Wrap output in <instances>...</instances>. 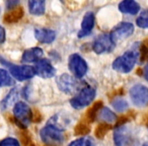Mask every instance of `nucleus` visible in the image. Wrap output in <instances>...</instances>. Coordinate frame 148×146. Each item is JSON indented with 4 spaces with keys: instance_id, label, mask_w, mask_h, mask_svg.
Returning a JSON list of instances; mask_svg holds the SVG:
<instances>
[{
    "instance_id": "nucleus-1",
    "label": "nucleus",
    "mask_w": 148,
    "mask_h": 146,
    "mask_svg": "<svg viewBox=\"0 0 148 146\" xmlns=\"http://www.w3.org/2000/svg\"><path fill=\"white\" fill-rule=\"evenodd\" d=\"M138 46L139 44H135L131 50L125 52L122 56L118 57L113 62L112 65L113 69L120 73H129L138 60Z\"/></svg>"
},
{
    "instance_id": "nucleus-2",
    "label": "nucleus",
    "mask_w": 148,
    "mask_h": 146,
    "mask_svg": "<svg viewBox=\"0 0 148 146\" xmlns=\"http://www.w3.org/2000/svg\"><path fill=\"white\" fill-rule=\"evenodd\" d=\"M0 62L4 66H6L9 70V73L12 77L19 81H25L32 79L36 75L35 69L32 66L27 65H14L10 62L4 60L2 57H0Z\"/></svg>"
},
{
    "instance_id": "nucleus-3",
    "label": "nucleus",
    "mask_w": 148,
    "mask_h": 146,
    "mask_svg": "<svg viewBox=\"0 0 148 146\" xmlns=\"http://www.w3.org/2000/svg\"><path fill=\"white\" fill-rule=\"evenodd\" d=\"M40 135H41L42 141L47 146H59L65 140L62 130L50 124H48L41 130Z\"/></svg>"
},
{
    "instance_id": "nucleus-4",
    "label": "nucleus",
    "mask_w": 148,
    "mask_h": 146,
    "mask_svg": "<svg viewBox=\"0 0 148 146\" xmlns=\"http://www.w3.org/2000/svg\"><path fill=\"white\" fill-rule=\"evenodd\" d=\"M13 115L15 122L21 129H25L33 121V111L23 101H17L13 107Z\"/></svg>"
},
{
    "instance_id": "nucleus-5",
    "label": "nucleus",
    "mask_w": 148,
    "mask_h": 146,
    "mask_svg": "<svg viewBox=\"0 0 148 146\" xmlns=\"http://www.w3.org/2000/svg\"><path fill=\"white\" fill-rule=\"evenodd\" d=\"M95 89L91 86L83 87L81 90L78 91L76 95L70 99V105L72 108L76 110H80L87 107L91 104V101L95 97Z\"/></svg>"
},
{
    "instance_id": "nucleus-6",
    "label": "nucleus",
    "mask_w": 148,
    "mask_h": 146,
    "mask_svg": "<svg viewBox=\"0 0 148 146\" xmlns=\"http://www.w3.org/2000/svg\"><path fill=\"white\" fill-rule=\"evenodd\" d=\"M68 67L72 74L77 78H82L88 70L87 63L79 54H72L69 56Z\"/></svg>"
},
{
    "instance_id": "nucleus-7",
    "label": "nucleus",
    "mask_w": 148,
    "mask_h": 146,
    "mask_svg": "<svg viewBox=\"0 0 148 146\" xmlns=\"http://www.w3.org/2000/svg\"><path fill=\"white\" fill-rule=\"evenodd\" d=\"M56 82H57L58 88L62 93H67V95L74 93L80 87V82L75 77L71 76L69 74H66V73L58 76L57 79H56Z\"/></svg>"
},
{
    "instance_id": "nucleus-8",
    "label": "nucleus",
    "mask_w": 148,
    "mask_h": 146,
    "mask_svg": "<svg viewBox=\"0 0 148 146\" xmlns=\"http://www.w3.org/2000/svg\"><path fill=\"white\" fill-rule=\"evenodd\" d=\"M116 44L113 42L110 34H101L95 40L92 44V50L97 54L110 53L114 50Z\"/></svg>"
},
{
    "instance_id": "nucleus-9",
    "label": "nucleus",
    "mask_w": 148,
    "mask_h": 146,
    "mask_svg": "<svg viewBox=\"0 0 148 146\" xmlns=\"http://www.w3.org/2000/svg\"><path fill=\"white\" fill-rule=\"evenodd\" d=\"M130 97L133 104L137 107L148 105V88L142 84H136L130 89Z\"/></svg>"
},
{
    "instance_id": "nucleus-10",
    "label": "nucleus",
    "mask_w": 148,
    "mask_h": 146,
    "mask_svg": "<svg viewBox=\"0 0 148 146\" xmlns=\"http://www.w3.org/2000/svg\"><path fill=\"white\" fill-rule=\"evenodd\" d=\"M134 32V25L131 23H121L111 32V38L114 43L130 37Z\"/></svg>"
},
{
    "instance_id": "nucleus-11",
    "label": "nucleus",
    "mask_w": 148,
    "mask_h": 146,
    "mask_svg": "<svg viewBox=\"0 0 148 146\" xmlns=\"http://www.w3.org/2000/svg\"><path fill=\"white\" fill-rule=\"evenodd\" d=\"M36 75L42 78H52L56 75V69L51 64V62L47 59H41L36 63L35 67Z\"/></svg>"
},
{
    "instance_id": "nucleus-12",
    "label": "nucleus",
    "mask_w": 148,
    "mask_h": 146,
    "mask_svg": "<svg viewBox=\"0 0 148 146\" xmlns=\"http://www.w3.org/2000/svg\"><path fill=\"white\" fill-rule=\"evenodd\" d=\"M95 14L91 11H88V12L85 13L84 17L82 19V23H81V29L79 31L78 37L83 38L90 35L91 29L95 27Z\"/></svg>"
},
{
    "instance_id": "nucleus-13",
    "label": "nucleus",
    "mask_w": 148,
    "mask_h": 146,
    "mask_svg": "<svg viewBox=\"0 0 148 146\" xmlns=\"http://www.w3.org/2000/svg\"><path fill=\"white\" fill-rule=\"evenodd\" d=\"M130 139V134L125 126L117 127L114 131V142L116 146H125Z\"/></svg>"
},
{
    "instance_id": "nucleus-14",
    "label": "nucleus",
    "mask_w": 148,
    "mask_h": 146,
    "mask_svg": "<svg viewBox=\"0 0 148 146\" xmlns=\"http://www.w3.org/2000/svg\"><path fill=\"white\" fill-rule=\"evenodd\" d=\"M35 37L40 43L51 44L55 40L56 33L53 29H36Z\"/></svg>"
},
{
    "instance_id": "nucleus-15",
    "label": "nucleus",
    "mask_w": 148,
    "mask_h": 146,
    "mask_svg": "<svg viewBox=\"0 0 148 146\" xmlns=\"http://www.w3.org/2000/svg\"><path fill=\"white\" fill-rule=\"evenodd\" d=\"M44 55V52L41 48L39 47H35V48H31L29 50H25L23 54V62H36L37 63L38 61L42 59Z\"/></svg>"
},
{
    "instance_id": "nucleus-16",
    "label": "nucleus",
    "mask_w": 148,
    "mask_h": 146,
    "mask_svg": "<svg viewBox=\"0 0 148 146\" xmlns=\"http://www.w3.org/2000/svg\"><path fill=\"white\" fill-rule=\"evenodd\" d=\"M23 14H25V10H23V7L16 6L15 8L9 10L8 12L4 15L3 21H4L5 23H15L23 19Z\"/></svg>"
},
{
    "instance_id": "nucleus-17",
    "label": "nucleus",
    "mask_w": 148,
    "mask_h": 146,
    "mask_svg": "<svg viewBox=\"0 0 148 146\" xmlns=\"http://www.w3.org/2000/svg\"><path fill=\"white\" fill-rule=\"evenodd\" d=\"M119 10L123 13L136 14L140 10V5L134 0H125L119 4Z\"/></svg>"
},
{
    "instance_id": "nucleus-18",
    "label": "nucleus",
    "mask_w": 148,
    "mask_h": 146,
    "mask_svg": "<svg viewBox=\"0 0 148 146\" xmlns=\"http://www.w3.org/2000/svg\"><path fill=\"white\" fill-rule=\"evenodd\" d=\"M17 99H18V87H14V88H12L10 91H9V93L6 95V97L3 99V101H1V104H0V108H1V110L2 111H4V110H7L10 106H13L15 105V101H17Z\"/></svg>"
},
{
    "instance_id": "nucleus-19",
    "label": "nucleus",
    "mask_w": 148,
    "mask_h": 146,
    "mask_svg": "<svg viewBox=\"0 0 148 146\" xmlns=\"http://www.w3.org/2000/svg\"><path fill=\"white\" fill-rule=\"evenodd\" d=\"M46 2L43 0H31L29 1V10L34 15H42L45 13Z\"/></svg>"
},
{
    "instance_id": "nucleus-20",
    "label": "nucleus",
    "mask_w": 148,
    "mask_h": 146,
    "mask_svg": "<svg viewBox=\"0 0 148 146\" xmlns=\"http://www.w3.org/2000/svg\"><path fill=\"white\" fill-rule=\"evenodd\" d=\"M99 119L101 122L107 124H111L114 122L117 121V116L109 109V108H101V111L99 112V115H97Z\"/></svg>"
},
{
    "instance_id": "nucleus-21",
    "label": "nucleus",
    "mask_w": 148,
    "mask_h": 146,
    "mask_svg": "<svg viewBox=\"0 0 148 146\" xmlns=\"http://www.w3.org/2000/svg\"><path fill=\"white\" fill-rule=\"evenodd\" d=\"M101 108H103V103L101 101H97L87 111L86 121L88 123H92V122L95 121V119L97 118V115H99V112L101 111Z\"/></svg>"
},
{
    "instance_id": "nucleus-22",
    "label": "nucleus",
    "mask_w": 148,
    "mask_h": 146,
    "mask_svg": "<svg viewBox=\"0 0 148 146\" xmlns=\"http://www.w3.org/2000/svg\"><path fill=\"white\" fill-rule=\"evenodd\" d=\"M14 80L6 70L0 68V86H11L14 85Z\"/></svg>"
},
{
    "instance_id": "nucleus-23",
    "label": "nucleus",
    "mask_w": 148,
    "mask_h": 146,
    "mask_svg": "<svg viewBox=\"0 0 148 146\" xmlns=\"http://www.w3.org/2000/svg\"><path fill=\"white\" fill-rule=\"evenodd\" d=\"M90 131V126H89L87 121H81L75 126L74 128V134L77 136H83L86 135Z\"/></svg>"
},
{
    "instance_id": "nucleus-24",
    "label": "nucleus",
    "mask_w": 148,
    "mask_h": 146,
    "mask_svg": "<svg viewBox=\"0 0 148 146\" xmlns=\"http://www.w3.org/2000/svg\"><path fill=\"white\" fill-rule=\"evenodd\" d=\"M112 105H113V108L119 113H123L126 110L128 109V103L122 97H115V99L112 101Z\"/></svg>"
},
{
    "instance_id": "nucleus-25",
    "label": "nucleus",
    "mask_w": 148,
    "mask_h": 146,
    "mask_svg": "<svg viewBox=\"0 0 148 146\" xmlns=\"http://www.w3.org/2000/svg\"><path fill=\"white\" fill-rule=\"evenodd\" d=\"M111 129H112V126L110 125V124L101 123L97 128H95V137L99 138V139H103Z\"/></svg>"
},
{
    "instance_id": "nucleus-26",
    "label": "nucleus",
    "mask_w": 148,
    "mask_h": 146,
    "mask_svg": "<svg viewBox=\"0 0 148 146\" xmlns=\"http://www.w3.org/2000/svg\"><path fill=\"white\" fill-rule=\"evenodd\" d=\"M136 25L142 29L148 27V10H143L140 13L139 17L136 19Z\"/></svg>"
},
{
    "instance_id": "nucleus-27",
    "label": "nucleus",
    "mask_w": 148,
    "mask_h": 146,
    "mask_svg": "<svg viewBox=\"0 0 148 146\" xmlns=\"http://www.w3.org/2000/svg\"><path fill=\"white\" fill-rule=\"evenodd\" d=\"M93 140L90 138H78L74 140L68 146H93Z\"/></svg>"
},
{
    "instance_id": "nucleus-28",
    "label": "nucleus",
    "mask_w": 148,
    "mask_h": 146,
    "mask_svg": "<svg viewBox=\"0 0 148 146\" xmlns=\"http://www.w3.org/2000/svg\"><path fill=\"white\" fill-rule=\"evenodd\" d=\"M0 146H21V144L15 138L7 137L4 138L2 141H0Z\"/></svg>"
},
{
    "instance_id": "nucleus-29",
    "label": "nucleus",
    "mask_w": 148,
    "mask_h": 146,
    "mask_svg": "<svg viewBox=\"0 0 148 146\" xmlns=\"http://www.w3.org/2000/svg\"><path fill=\"white\" fill-rule=\"evenodd\" d=\"M5 38H6V36H5V29L0 25V43H4Z\"/></svg>"
},
{
    "instance_id": "nucleus-30",
    "label": "nucleus",
    "mask_w": 148,
    "mask_h": 146,
    "mask_svg": "<svg viewBox=\"0 0 148 146\" xmlns=\"http://www.w3.org/2000/svg\"><path fill=\"white\" fill-rule=\"evenodd\" d=\"M17 4H18V1H8V2L6 3V6H7V8L11 10V9L15 8Z\"/></svg>"
},
{
    "instance_id": "nucleus-31",
    "label": "nucleus",
    "mask_w": 148,
    "mask_h": 146,
    "mask_svg": "<svg viewBox=\"0 0 148 146\" xmlns=\"http://www.w3.org/2000/svg\"><path fill=\"white\" fill-rule=\"evenodd\" d=\"M143 74H144V77H145V79L148 81V63L145 65V67H144V70H143Z\"/></svg>"
},
{
    "instance_id": "nucleus-32",
    "label": "nucleus",
    "mask_w": 148,
    "mask_h": 146,
    "mask_svg": "<svg viewBox=\"0 0 148 146\" xmlns=\"http://www.w3.org/2000/svg\"><path fill=\"white\" fill-rule=\"evenodd\" d=\"M143 44H144V45L146 46V47L148 48V39H146L145 41H144V43H143Z\"/></svg>"
},
{
    "instance_id": "nucleus-33",
    "label": "nucleus",
    "mask_w": 148,
    "mask_h": 146,
    "mask_svg": "<svg viewBox=\"0 0 148 146\" xmlns=\"http://www.w3.org/2000/svg\"><path fill=\"white\" fill-rule=\"evenodd\" d=\"M143 146H148V142H146V143L143 144Z\"/></svg>"
}]
</instances>
